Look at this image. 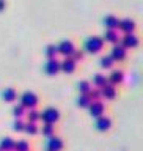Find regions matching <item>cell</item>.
<instances>
[{
	"mask_svg": "<svg viewBox=\"0 0 143 151\" xmlns=\"http://www.w3.org/2000/svg\"><path fill=\"white\" fill-rule=\"evenodd\" d=\"M102 47H104V40L99 36H90L85 41V50L90 52V54H98L99 50H102Z\"/></svg>",
	"mask_w": 143,
	"mask_h": 151,
	"instance_id": "cell-1",
	"label": "cell"
},
{
	"mask_svg": "<svg viewBox=\"0 0 143 151\" xmlns=\"http://www.w3.org/2000/svg\"><path fill=\"white\" fill-rule=\"evenodd\" d=\"M40 118L44 123H49V124H55L57 121H58V118H60V113L57 109L54 107H47L46 110H42L40 112Z\"/></svg>",
	"mask_w": 143,
	"mask_h": 151,
	"instance_id": "cell-2",
	"label": "cell"
},
{
	"mask_svg": "<svg viewBox=\"0 0 143 151\" xmlns=\"http://www.w3.org/2000/svg\"><path fill=\"white\" fill-rule=\"evenodd\" d=\"M36 104H38V96L33 91H25V93H22V96H21V106H24L25 109H35L36 107Z\"/></svg>",
	"mask_w": 143,
	"mask_h": 151,
	"instance_id": "cell-3",
	"label": "cell"
},
{
	"mask_svg": "<svg viewBox=\"0 0 143 151\" xmlns=\"http://www.w3.org/2000/svg\"><path fill=\"white\" fill-rule=\"evenodd\" d=\"M74 50H75V47H74V42L71 41V40H63L60 44H57V52L63 54L65 58L71 57V54H73Z\"/></svg>",
	"mask_w": 143,
	"mask_h": 151,
	"instance_id": "cell-4",
	"label": "cell"
},
{
	"mask_svg": "<svg viewBox=\"0 0 143 151\" xmlns=\"http://www.w3.org/2000/svg\"><path fill=\"white\" fill-rule=\"evenodd\" d=\"M88 109H90V113H91V116H94V118L102 116L104 112H106V106H104L101 101H93V102L88 106Z\"/></svg>",
	"mask_w": 143,
	"mask_h": 151,
	"instance_id": "cell-5",
	"label": "cell"
},
{
	"mask_svg": "<svg viewBox=\"0 0 143 151\" xmlns=\"http://www.w3.org/2000/svg\"><path fill=\"white\" fill-rule=\"evenodd\" d=\"M137 44H139V36H137L135 33H126V35L121 38V44L120 46L127 49V47H135Z\"/></svg>",
	"mask_w": 143,
	"mask_h": 151,
	"instance_id": "cell-6",
	"label": "cell"
},
{
	"mask_svg": "<svg viewBox=\"0 0 143 151\" xmlns=\"http://www.w3.org/2000/svg\"><path fill=\"white\" fill-rule=\"evenodd\" d=\"M118 28L124 32V35H126V33H134V30H135V21H134V19H131V17L120 19V25H118Z\"/></svg>",
	"mask_w": 143,
	"mask_h": 151,
	"instance_id": "cell-7",
	"label": "cell"
},
{
	"mask_svg": "<svg viewBox=\"0 0 143 151\" xmlns=\"http://www.w3.org/2000/svg\"><path fill=\"white\" fill-rule=\"evenodd\" d=\"M110 57L113 58V61L126 58V49L123 46H120V44H113L112 50H110Z\"/></svg>",
	"mask_w": 143,
	"mask_h": 151,
	"instance_id": "cell-8",
	"label": "cell"
},
{
	"mask_svg": "<svg viewBox=\"0 0 143 151\" xmlns=\"http://www.w3.org/2000/svg\"><path fill=\"white\" fill-rule=\"evenodd\" d=\"M61 148H63V142H61L60 137H57V135L49 137V140H47V150L49 151H60Z\"/></svg>",
	"mask_w": 143,
	"mask_h": 151,
	"instance_id": "cell-9",
	"label": "cell"
},
{
	"mask_svg": "<svg viewBox=\"0 0 143 151\" xmlns=\"http://www.w3.org/2000/svg\"><path fill=\"white\" fill-rule=\"evenodd\" d=\"M44 69L47 74H57L60 71V61L57 58H49L44 65Z\"/></svg>",
	"mask_w": 143,
	"mask_h": 151,
	"instance_id": "cell-10",
	"label": "cell"
},
{
	"mask_svg": "<svg viewBox=\"0 0 143 151\" xmlns=\"http://www.w3.org/2000/svg\"><path fill=\"white\" fill-rule=\"evenodd\" d=\"M99 90H101V96H102V98L113 99V98L116 96V88L113 87V85H110V83H106L104 87H101Z\"/></svg>",
	"mask_w": 143,
	"mask_h": 151,
	"instance_id": "cell-11",
	"label": "cell"
},
{
	"mask_svg": "<svg viewBox=\"0 0 143 151\" xmlns=\"http://www.w3.org/2000/svg\"><path fill=\"white\" fill-rule=\"evenodd\" d=\"M123 79H124V73H123L121 69H113L112 73H110V76H109V80H107V82H110V85H113V87H115V85L120 83Z\"/></svg>",
	"mask_w": 143,
	"mask_h": 151,
	"instance_id": "cell-12",
	"label": "cell"
},
{
	"mask_svg": "<svg viewBox=\"0 0 143 151\" xmlns=\"http://www.w3.org/2000/svg\"><path fill=\"white\" fill-rule=\"evenodd\" d=\"M75 61L73 60V58H65L63 61H60V69L61 71H65V73H74L75 71Z\"/></svg>",
	"mask_w": 143,
	"mask_h": 151,
	"instance_id": "cell-13",
	"label": "cell"
},
{
	"mask_svg": "<svg viewBox=\"0 0 143 151\" xmlns=\"http://www.w3.org/2000/svg\"><path fill=\"white\" fill-rule=\"evenodd\" d=\"M104 24H106L107 30H116L118 25H120V19L116 16H113V14H109V16H106V19H104Z\"/></svg>",
	"mask_w": 143,
	"mask_h": 151,
	"instance_id": "cell-14",
	"label": "cell"
},
{
	"mask_svg": "<svg viewBox=\"0 0 143 151\" xmlns=\"http://www.w3.org/2000/svg\"><path fill=\"white\" fill-rule=\"evenodd\" d=\"M110 126H112V120L106 115L99 116L96 120V127L99 131H107V129H110Z\"/></svg>",
	"mask_w": 143,
	"mask_h": 151,
	"instance_id": "cell-15",
	"label": "cell"
},
{
	"mask_svg": "<svg viewBox=\"0 0 143 151\" xmlns=\"http://www.w3.org/2000/svg\"><path fill=\"white\" fill-rule=\"evenodd\" d=\"M13 146H14V140L11 137H3L0 140V150L2 151H13Z\"/></svg>",
	"mask_w": 143,
	"mask_h": 151,
	"instance_id": "cell-16",
	"label": "cell"
},
{
	"mask_svg": "<svg viewBox=\"0 0 143 151\" xmlns=\"http://www.w3.org/2000/svg\"><path fill=\"white\" fill-rule=\"evenodd\" d=\"M106 83H109V82H107V77H106L104 74L98 73V74H94V76H93V85H94V87L101 88V87H104Z\"/></svg>",
	"mask_w": 143,
	"mask_h": 151,
	"instance_id": "cell-17",
	"label": "cell"
},
{
	"mask_svg": "<svg viewBox=\"0 0 143 151\" xmlns=\"http://www.w3.org/2000/svg\"><path fill=\"white\" fill-rule=\"evenodd\" d=\"M2 96H3V99L6 102H13L14 99H16L17 94H16V90H14V88H5V91L2 93Z\"/></svg>",
	"mask_w": 143,
	"mask_h": 151,
	"instance_id": "cell-18",
	"label": "cell"
},
{
	"mask_svg": "<svg viewBox=\"0 0 143 151\" xmlns=\"http://www.w3.org/2000/svg\"><path fill=\"white\" fill-rule=\"evenodd\" d=\"M104 38H106V41L113 42V44H118V40H120V36H118V32H116V30H107L106 35H104Z\"/></svg>",
	"mask_w": 143,
	"mask_h": 151,
	"instance_id": "cell-19",
	"label": "cell"
},
{
	"mask_svg": "<svg viewBox=\"0 0 143 151\" xmlns=\"http://www.w3.org/2000/svg\"><path fill=\"white\" fill-rule=\"evenodd\" d=\"M25 116H27V123H36L40 120V112L36 110V109H30L28 112H25Z\"/></svg>",
	"mask_w": 143,
	"mask_h": 151,
	"instance_id": "cell-20",
	"label": "cell"
},
{
	"mask_svg": "<svg viewBox=\"0 0 143 151\" xmlns=\"http://www.w3.org/2000/svg\"><path fill=\"white\" fill-rule=\"evenodd\" d=\"M113 58L110 55H102L101 57V60H99V65H101V68H112L113 66Z\"/></svg>",
	"mask_w": 143,
	"mask_h": 151,
	"instance_id": "cell-21",
	"label": "cell"
},
{
	"mask_svg": "<svg viewBox=\"0 0 143 151\" xmlns=\"http://www.w3.org/2000/svg\"><path fill=\"white\" fill-rule=\"evenodd\" d=\"M13 150L14 151H28L30 150V145H28V142H25V140H19V142H14Z\"/></svg>",
	"mask_w": 143,
	"mask_h": 151,
	"instance_id": "cell-22",
	"label": "cell"
},
{
	"mask_svg": "<svg viewBox=\"0 0 143 151\" xmlns=\"http://www.w3.org/2000/svg\"><path fill=\"white\" fill-rule=\"evenodd\" d=\"M77 87H79V91L82 94H88V91L91 90V83H90L88 80H80L77 83Z\"/></svg>",
	"mask_w": 143,
	"mask_h": 151,
	"instance_id": "cell-23",
	"label": "cell"
},
{
	"mask_svg": "<svg viewBox=\"0 0 143 151\" xmlns=\"http://www.w3.org/2000/svg\"><path fill=\"white\" fill-rule=\"evenodd\" d=\"M54 131H55V126L54 124H49V123H44L42 127H41L42 135H46V137H52V135H54Z\"/></svg>",
	"mask_w": 143,
	"mask_h": 151,
	"instance_id": "cell-24",
	"label": "cell"
},
{
	"mask_svg": "<svg viewBox=\"0 0 143 151\" xmlns=\"http://www.w3.org/2000/svg\"><path fill=\"white\" fill-rule=\"evenodd\" d=\"M88 98H90V101H99V99H101L102 96H101V90L99 88H91L88 91Z\"/></svg>",
	"mask_w": 143,
	"mask_h": 151,
	"instance_id": "cell-25",
	"label": "cell"
},
{
	"mask_svg": "<svg viewBox=\"0 0 143 151\" xmlns=\"http://www.w3.org/2000/svg\"><path fill=\"white\" fill-rule=\"evenodd\" d=\"M13 115L16 116V118H21L25 115V107L21 106V104H16V106L13 107Z\"/></svg>",
	"mask_w": 143,
	"mask_h": 151,
	"instance_id": "cell-26",
	"label": "cell"
},
{
	"mask_svg": "<svg viewBox=\"0 0 143 151\" xmlns=\"http://www.w3.org/2000/svg\"><path fill=\"white\" fill-rule=\"evenodd\" d=\"M24 131H25L27 134H36L38 132L36 123H25V124H24Z\"/></svg>",
	"mask_w": 143,
	"mask_h": 151,
	"instance_id": "cell-27",
	"label": "cell"
},
{
	"mask_svg": "<svg viewBox=\"0 0 143 151\" xmlns=\"http://www.w3.org/2000/svg\"><path fill=\"white\" fill-rule=\"evenodd\" d=\"M57 54H58V52H57V46L55 44H49L46 47V55L49 57V58H55Z\"/></svg>",
	"mask_w": 143,
	"mask_h": 151,
	"instance_id": "cell-28",
	"label": "cell"
},
{
	"mask_svg": "<svg viewBox=\"0 0 143 151\" xmlns=\"http://www.w3.org/2000/svg\"><path fill=\"white\" fill-rule=\"evenodd\" d=\"M77 104L80 107H88L90 104H91V101H90V98H88V94H80V98H79V101Z\"/></svg>",
	"mask_w": 143,
	"mask_h": 151,
	"instance_id": "cell-29",
	"label": "cell"
},
{
	"mask_svg": "<svg viewBox=\"0 0 143 151\" xmlns=\"http://www.w3.org/2000/svg\"><path fill=\"white\" fill-rule=\"evenodd\" d=\"M24 124H25V123H24L21 118H17V120L13 123V129L16 132H21V131H24Z\"/></svg>",
	"mask_w": 143,
	"mask_h": 151,
	"instance_id": "cell-30",
	"label": "cell"
},
{
	"mask_svg": "<svg viewBox=\"0 0 143 151\" xmlns=\"http://www.w3.org/2000/svg\"><path fill=\"white\" fill-rule=\"evenodd\" d=\"M69 58H73V60L75 61V63H77L79 60H82V58H83V52H82V50H77V49H75V50L73 52V54H71V57H69Z\"/></svg>",
	"mask_w": 143,
	"mask_h": 151,
	"instance_id": "cell-31",
	"label": "cell"
},
{
	"mask_svg": "<svg viewBox=\"0 0 143 151\" xmlns=\"http://www.w3.org/2000/svg\"><path fill=\"white\" fill-rule=\"evenodd\" d=\"M2 8H5V2H0V9Z\"/></svg>",
	"mask_w": 143,
	"mask_h": 151,
	"instance_id": "cell-32",
	"label": "cell"
},
{
	"mask_svg": "<svg viewBox=\"0 0 143 151\" xmlns=\"http://www.w3.org/2000/svg\"><path fill=\"white\" fill-rule=\"evenodd\" d=\"M0 151H2V150H0Z\"/></svg>",
	"mask_w": 143,
	"mask_h": 151,
	"instance_id": "cell-33",
	"label": "cell"
},
{
	"mask_svg": "<svg viewBox=\"0 0 143 151\" xmlns=\"http://www.w3.org/2000/svg\"><path fill=\"white\" fill-rule=\"evenodd\" d=\"M47 151H49V150H47Z\"/></svg>",
	"mask_w": 143,
	"mask_h": 151,
	"instance_id": "cell-34",
	"label": "cell"
}]
</instances>
